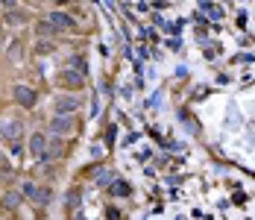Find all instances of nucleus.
<instances>
[{
    "instance_id": "1",
    "label": "nucleus",
    "mask_w": 255,
    "mask_h": 220,
    "mask_svg": "<svg viewBox=\"0 0 255 220\" xmlns=\"http://www.w3.org/2000/svg\"><path fill=\"white\" fill-rule=\"evenodd\" d=\"M12 100H15L18 106H24V109H32V106L38 103V94H35L29 85H15V88H12Z\"/></svg>"
},
{
    "instance_id": "2",
    "label": "nucleus",
    "mask_w": 255,
    "mask_h": 220,
    "mask_svg": "<svg viewBox=\"0 0 255 220\" xmlns=\"http://www.w3.org/2000/svg\"><path fill=\"white\" fill-rule=\"evenodd\" d=\"M47 132H53V135H71V132H74L71 115H56V118L47 123Z\"/></svg>"
},
{
    "instance_id": "3",
    "label": "nucleus",
    "mask_w": 255,
    "mask_h": 220,
    "mask_svg": "<svg viewBox=\"0 0 255 220\" xmlns=\"http://www.w3.org/2000/svg\"><path fill=\"white\" fill-rule=\"evenodd\" d=\"M79 106L77 97H71V94H62V97H56V103H53V109H56V115H74Z\"/></svg>"
},
{
    "instance_id": "4",
    "label": "nucleus",
    "mask_w": 255,
    "mask_h": 220,
    "mask_svg": "<svg viewBox=\"0 0 255 220\" xmlns=\"http://www.w3.org/2000/svg\"><path fill=\"white\" fill-rule=\"evenodd\" d=\"M47 21H50L56 29H71V26H74V18H71V15H65V12H56V9L50 12V18H47Z\"/></svg>"
},
{
    "instance_id": "5",
    "label": "nucleus",
    "mask_w": 255,
    "mask_h": 220,
    "mask_svg": "<svg viewBox=\"0 0 255 220\" xmlns=\"http://www.w3.org/2000/svg\"><path fill=\"white\" fill-rule=\"evenodd\" d=\"M59 82L68 85V88H79V85H82V73L79 71H62L59 73Z\"/></svg>"
},
{
    "instance_id": "6",
    "label": "nucleus",
    "mask_w": 255,
    "mask_h": 220,
    "mask_svg": "<svg viewBox=\"0 0 255 220\" xmlns=\"http://www.w3.org/2000/svg\"><path fill=\"white\" fill-rule=\"evenodd\" d=\"M44 147H47V138H44L41 132H35V135H29V153H35V156H41V153H44Z\"/></svg>"
},
{
    "instance_id": "7",
    "label": "nucleus",
    "mask_w": 255,
    "mask_h": 220,
    "mask_svg": "<svg viewBox=\"0 0 255 220\" xmlns=\"http://www.w3.org/2000/svg\"><path fill=\"white\" fill-rule=\"evenodd\" d=\"M29 200H32L35 206H47V203H50V191H44V188H35Z\"/></svg>"
},
{
    "instance_id": "8",
    "label": "nucleus",
    "mask_w": 255,
    "mask_h": 220,
    "mask_svg": "<svg viewBox=\"0 0 255 220\" xmlns=\"http://www.w3.org/2000/svg\"><path fill=\"white\" fill-rule=\"evenodd\" d=\"M18 203H21V197H18V194H12V191H9V194L3 197V206H6V209H18Z\"/></svg>"
},
{
    "instance_id": "9",
    "label": "nucleus",
    "mask_w": 255,
    "mask_h": 220,
    "mask_svg": "<svg viewBox=\"0 0 255 220\" xmlns=\"http://www.w3.org/2000/svg\"><path fill=\"white\" fill-rule=\"evenodd\" d=\"M18 132H21V123H6V129H3V135H6V138H15Z\"/></svg>"
},
{
    "instance_id": "10",
    "label": "nucleus",
    "mask_w": 255,
    "mask_h": 220,
    "mask_svg": "<svg viewBox=\"0 0 255 220\" xmlns=\"http://www.w3.org/2000/svg\"><path fill=\"white\" fill-rule=\"evenodd\" d=\"M112 194H124V197H127L129 194V185H127V182H115V185H112Z\"/></svg>"
},
{
    "instance_id": "11",
    "label": "nucleus",
    "mask_w": 255,
    "mask_h": 220,
    "mask_svg": "<svg viewBox=\"0 0 255 220\" xmlns=\"http://www.w3.org/2000/svg\"><path fill=\"white\" fill-rule=\"evenodd\" d=\"M38 32H41V35H53V32H56V26H53L50 21H44V24L38 26Z\"/></svg>"
},
{
    "instance_id": "12",
    "label": "nucleus",
    "mask_w": 255,
    "mask_h": 220,
    "mask_svg": "<svg viewBox=\"0 0 255 220\" xmlns=\"http://www.w3.org/2000/svg\"><path fill=\"white\" fill-rule=\"evenodd\" d=\"M79 206V194L74 191V194H68V209H77Z\"/></svg>"
},
{
    "instance_id": "13",
    "label": "nucleus",
    "mask_w": 255,
    "mask_h": 220,
    "mask_svg": "<svg viewBox=\"0 0 255 220\" xmlns=\"http://www.w3.org/2000/svg\"><path fill=\"white\" fill-rule=\"evenodd\" d=\"M32 191H35V185H32V182H24V185H21V194L32 197Z\"/></svg>"
},
{
    "instance_id": "14",
    "label": "nucleus",
    "mask_w": 255,
    "mask_h": 220,
    "mask_svg": "<svg viewBox=\"0 0 255 220\" xmlns=\"http://www.w3.org/2000/svg\"><path fill=\"white\" fill-rule=\"evenodd\" d=\"M203 9L208 12V15H211V18H217V15H220V9H217V6H211V3H205Z\"/></svg>"
}]
</instances>
